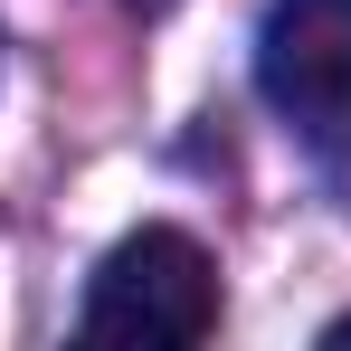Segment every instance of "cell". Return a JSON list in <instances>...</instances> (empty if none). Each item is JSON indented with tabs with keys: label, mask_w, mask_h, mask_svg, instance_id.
I'll return each instance as SVG.
<instances>
[{
	"label": "cell",
	"mask_w": 351,
	"mask_h": 351,
	"mask_svg": "<svg viewBox=\"0 0 351 351\" xmlns=\"http://www.w3.org/2000/svg\"><path fill=\"white\" fill-rule=\"evenodd\" d=\"M323 342H332V351H351V313H332V323H323Z\"/></svg>",
	"instance_id": "obj_3"
},
{
	"label": "cell",
	"mask_w": 351,
	"mask_h": 351,
	"mask_svg": "<svg viewBox=\"0 0 351 351\" xmlns=\"http://www.w3.org/2000/svg\"><path fill=\"white\" fill-rule=\"evenodd\" d=\"M123 10H171V0H123Z\"/></svg>",
	"instance_id": "obj_4"
},
{
	"label": "cell",
	"mask_w": 351,
	"mask_h": 351,
	"mask_svg": "<svg viewBox=\"0 0 351 351\" xmlns=\"http://www.w3.org/2000/svg\"><path fill=\"white\" fill-rule=\"evenodd\" d=\"M219 332V266L190 228H133L86 276V342L190 351Z\"/></svg>",
	"instance_id": "obj_1"
},
{
	"label": "cell",
	"mask_w": 351,
	"mask_h": 351,
	"mask_svg": "<svg viewBox=\"0 0 351 351\" xmlns=\"http://www.w3.org/2000/svg\"><path fill=\"white\" fill-rule=\"evenodd\" d=\"M256 86L304 143L351 152V0H276L256 38Z\"/></svg>",
	"instance_id": "obj_2"
}]
</instances>
